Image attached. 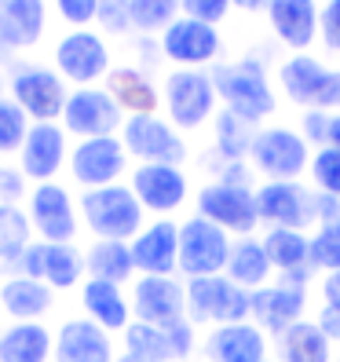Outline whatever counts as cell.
<instances>
[{"label":"cell","instance_id":"cell-1","mask_svg":"<svg viewBox=\"0 0 340 362\" xmlns=\"http://www.w3.org/2000/svg\"><path fill=\"white\" fill-rule=\"evenodd\" d=\"M212 81H216V95L223 103V110L238 114L249 124H260L279 110V92L271 84L267 62L264 59H230L212 66Z\"/></svg>","mask_w":340,"mask_h":362},{"label":"cell","instance_id":"cell-2","mask_svg":"<svg viewBox=\"0 0 340 362\" xmlns=\"http://www.w3.org/2000/svg\"><path fill=\"white\" fill-rule=\"evenodd\" d=\"M77 209H81V223L92 230V238L132 242L146 227V209L139 205L129 180L110 183V187H95V190H81Z\"/></svg>","mask_w":340,"mask_h":362},{"label":"cell","instance_id":"cell-3","mask_svg":"<svg viewBox=\"0 0 340 362\" xmlns=\"http://www.w3.org/2000/svg\"><path fill=\"white\" fill-rule=\"evenodd\" d=\"M274 81H279L282 95L300 110H340V66H329L311 52L286 55L274 70Z\"/></svg>","mask_w":340,"mask_h":362},{"label":"cell","instance_id":"cell-4","mask_svg":"<svg viewBox=\"0 0 340 362\" xmlns=\"http://www.w3.org/2000/svg\"><path fill=\"white\" fill-rule=\"evenodd\" d=\"M216 81L212 70H168L161 81V106L165 117L176 124L180 132H198L216 117Z\"/></svg>","mask_w":340,"mask_h":362},{"label":"cell","instance_id":"cell-5","mask_svg":"<svg viewBox=\"0 0 340 362\" xmlns=\"http://www.w3.org/2000/svg\"><path fill=\"white\" fill-rule=\"evenodd\" d=\"M315 146L293 124H260L249 146V165L260 180H304Z\"/></svg>","mask_w":340,"mask_h":362},{"label":"cell","instance_id":"cell-6","mask_svg":"<svg viewBox=\"0 0 340 362\" xmlns=\"http://www.w3.org/2000/svg\"><path fill=\"white\" fill-rule=\"evenodd\" d=\"M52 66L74 88H92L114 70L110 40L99 30H66L52 48Z\"/></svg>","mask_w":340,"mask_h":362},{"label":"cell","instance_id":"cell-7","mask_svg":"<svg viewBox=\"0 0 340 362\" xmlns=\"http://www.w3.org/2000/svg\"><path fill=\"white\" fill-rule=\"evenodd\" d=\"M187 282V318L194 326H230L249 322L252 315V293L235 286L227 274H209V279H183Z\"/></svg>","mask_w":340,"mask_h":362},{"label":"cell","instance_id":"cell-8","mask_svg":"<svg viewBox=\"0 0 340 362\" xmlns=\"http://www.w3.org/2000/svg\"><path fill=\"white\" fill-rule=\"evenodd\" d=\"M194 212L205 216L209 223L223 227L230 238H249L260 227L257 212V194L249 183H227V180H209L198 187Z\"/></svg>","mask_w":340,"mask_h":362},{"label":"cell","instance_id":"cell-9","mask_svg":"<svg viewBox=\"0 0 340 362\" xmlns=\"http://www.w3.org/2000/svg\"><path fill=\"white\" fill-rule=\"evenodd\" d=\"M252 194H257V212L264 227H318V194L304 180H260Z\"/></svg>","mask_w":340,"mask_h":362},{"label":"cell","instance_id":"cell-10","mask_svg":"<svg viewBox=\"0 0 340 362\" xmlns=\"http://www.w3.org/2000/svg\"><path fill=\"white\" fill-rule=\"evenodd\" d=\"M66 95L70 84L55 74V66H45V62H18L8 74V99L23 106L30 121H59Z\"/></svg>","mask_w":340,"mask_h":362},{"label":"cell","instance_id":"cell-11","mask_svg":"<svg viewBox=\"0 0 340 362\" xmlns=\"http://www.w3.org/2000/svg\"><path fill=\"white\" fill-rule=\"evenodd\" d=\"M121 143L136 165H183L190 146L183 132L161 114L146 117H124L121 124Z\"/></svg>","mask_w":340,"mask_h":362},{"label":"cell","instance_id":"cell-12","mask_svg":"<svg viewBox=\"0 0 340 362\" xmlns=\"http://www.w3.org/2000/svg\"><path fill=\"white\" fill-rule=\"evenodd\" d=\"M230 245H235V238L223 227L198 216V212L180 220V274L183 279L223 274L227 260H230Z\"/></svg>","mask_w":340,"mask_h":362},{"label":"cell","instance_id":"cell-13","mask_svg":"<svg viewBox=\"0 0 340 362\" xmlns=\"http://www.w3.org/2000/svg\"><path fill=\"white\" fill-rule=\"evenodd\" d=\"M165 62L176 70H212L223 62V33L220 26H209L201 18L180 15L172 26L161 33Z\"/></svg>","mask_w":340,"mask_h":362},{"label":"cell","instance_id":"cell-14","mask_svg":"<svg viewBox=\"0 0 340 362\" xmlns=\"http://www.w3.org/2000/svg\"><path fill=\"white\" fill-rule=\"evenodd\" d=\"M26 216L33 227V238L40 242H74L81 227V209L66 183H33L26 194Z\"/></svg>","mask_w":340,"mask_h":362},{"label":"cell","instance_id":"cell-15","mask_svg":"<svg viewBox=\"0 0 340 362\" xmlns=\"http://www.w3.org/2000/svg\"><path fill=\"white\" fill-rule=\"evenodd\" d=\"M129 151H124L121 136H95V139H77L70 146V165L66 173L81 190L110 187L121 183L129 173Z\"/></svg>","mask_w":340,"mask_h":362},{"label":"cell","instance_id":"cell-16","mask_svg":"<svg viewBox=\"0 0 340 362\" xmlns=\"http://www.w3.org/2000/svg\"><path fill=\"white\" fill-rule=\"evenodd\" d=\"M59 124L74 139H95V136H121L124 110L114 103V95L92 84V88H70L66 106H62Z\"/></svg>","mask_w":340,"mask_h":362},{"label":"cell","instance_id":"cell-17","mask_svg":"<svg viewBox=\"0 0 340 362\" xmlns=\"http://www.w3.org/2000/svg\"><path fill=\"white\" fill-rule=\"evenodd\" d=\"M70 132L59 121H33L18 151V173L26 183H52L70 165Z\"/></svg>","mask_w":340,"mask_h":362},{"label":"cell","instance_id":"cell-18","mask_svg":"<svg viewBox=\"0 0 340 362\" xmlns=\"http://www.w3.org/2000/svg\"><path fill=\"white\" fill-rule=\"evenodd\" d=\"M129 300H132L136 322L165 329L187 318V282L180 274H136Z\"/></svg>","mask_w":340,"mask_h":362},{"label":"cell","instance_id":"cell-19","mask_svg":"<svg viewBox=\"0 0 340 362\" xmlns=\"http://www.w3.org/2000/svg\"><path fill=\"white\" fill-rule=\"evenodd\" d=\"M18 274L40 279L52 289H74L88 279V271H84V252L74 242H40V238H33L26 245Z\"/></svg>","mask_w":340,"mask_h":362},{"label":"cell","instance_id":"cell-20","mask_svg":"<svg viewBox=\"0 0 340 362\" xmlns=\"http://www.w3.org/2000/svg\"><path fill=\"white\" fill-rule=\"evenodd\" d=\"M129 187L136 190L139 205L154 220L172 216L190 198V180L183 173V165H136L129 173Z\"/></svg>","mask_w":340,"mask_h":362},{"label":"cell","instance_id":"cell-21","mask_svg":"<svg viewBox=\"0 0 340 362\" xmlns=\"http://www.w3.org/2000/svg\"><path fill=\"white\" fill-rule=\"evenodd\" d=\"M304 311H307V286L274 279L271 286L252 293V315H249V322H257L267 337H282L289 326L300 322Z\"/></svg>","mask_w":340,"mask_h":362},{"label":"cell","instance_id":"cell-22","mask_svg":"<svg viewBox=\"0 0 340 362\" xmlns=\"http://www.w3.org/2000/svg\"><path fill=\"white\" fill-rule=\"evenodd\" d=\"M129 245L136 274H180V223L172 216L151 220Z\"/></svg>","mask_w":340,"mask_h":362},{"label":"cell","instance_id":"cell-23","mask_svg":"<svg viewBox=\"0 0 340 362\" xmlns=\"http://www.w3.org/2000/svg\"><path fill=\"white\" fill-rule=\"evenodd\" d=\"M318 8H322L318 0H271L264 11L271 37L293 55L307 52L311 45H318Z\"/></svg>","mask_w":340,"mask_h":362},{"label":"cell","instance_id":"cell-24","mask_svg":"<svg viewBox=\"0 0 340 362\" xmlns=\"http://www.w3.org/2000/svg\"><path fill=\"white\" fill-rule=\"evenodd\" d=\"M260 242L267 249L274 279H286V282H296V286H311L315 267H311V234L307 230L267 227Z\"/></svg>","mask_w":340,"mask_h":362},{"label":"cell","instance_id":"cell-25","mask_svg":"<svg viewBox=\"0 0 340 362\" xmlns=\"http://www.w3.org/2000/svg\"><path fill=\"white\" fill-rule=\"evenodd\" d=\"M209 362H267L271 340L257 322H230L212 326L201 344Z\"/></svg>","mask_w":340,"mask_h":362},{"label":"cell","instance_id":"cell-26","mask_svg":"<svg viewBox=\"0 0 340 362\" xmlns=\"http://www.w3.org/2000/svg\"><path fill=\"white\" fill-rule=\"evenodd\" d=\"M102 88L114 95V103L124 110V117H146L161 110V84L139 70L136 62H114V70L106 74Z\"/></svg>","mask_w":340,"mask_h":362},{"label":"cell","instance_id":"cell-27","mask_svg":"<svg viewBox=\"0 0 340 362\" xmlns=\"http://www.w3.org/2000/svg\"><path fill=\"white\" fill-rule=\"evenodd\" d=\"M114 337L92 318H66L55 329V362H114Z\"/></svg>","mask_w":340,"mask_h":362},{"label":"cell","instance_id":"cell-28","mask_svg":"<svg viewBox=\"0 0 340 362\" xmlns=\"http://www.w3.org/2000/svg\"><path fill=\"white\" fill-rule=\"evenodd\" d=\"M81 308H84V318H92V322L102 326L110 337L124 333L136 322L129 293H124V286H114V282L84 279L81 282Z\"/></svg>","mask_w":340,"mask_h":362},{"label":"cell","instance_id":"cell-29","mask_svg":"<svg viewBox=\"0 0 340 362\" xmlns=\"http://www.w3.org/2000/svg\"><path fill=\"white\" fill-rule=\"evenodd\" d=\"M48 30V0H0V37L15 52H30Z\"/></svg>","mask_w":340,"mask_h":362},{"label":"cell","instance_id":"cell-30","mask_svg":"<svg viewBox=\"0 0 340 362\" xmlns=\"http://www.w3.org/2000/svg\"><path fill=\"white\" fill-rule=\"evenodd\" d=\"M0 308L11 322H40L55 308V289L30 274H8L0 282Z\"/></svg>","mask_w":340,"mask_h":362},{"label":"cell","instance_id":"cell-31","mask_svg":"<svg viewBox=\"0 0 340 362\" xmlns=\"http://www.w3.org/2000/svg\"><path fill=\"white\" fill-rule=\"evenodd\" d=\"M0 362H55V333L40 322H11L0 329Z\"/></svg>","mask_w":340,"mask_h":362},{"label":"cell","instance_id":"cell-32","mask_svg":"<svg viewBox=\"0 0 340 362\" xmlns=\"http://www.w3.org/2000/svg\"><path fill=\"white\" fill-rule=\"evenodd\" d=\"M223 274L235 286L249 289V293H257V289H264V286L274 282V267H271L267 249H264V242L257 238V234H249V238H235Z\"/></svg>","mask_w":340,"mask_h":362},{"label":"cell","instance_id":"cell-33","mask_svg":"<svg viewBox=\"0 0 340 362\" xmlns=\"http://www.w3.org/2000/svg\"><path fill=\"white\" fill-rule=\"evenodd\" d=\"M274 355H279V362H333L336 358L329 337L318 329L315 318H300L282 337H274Z\"/></svg>","mask_w":340,"mask_h":362},{"label":"cell","instance_id":"cell-34","mask_svg":"<svg viewBox=\"0 0 340 362\" xmlns=\"http://www.w3.org/2000/svg\"><path fill=\"white\" fill-rule=\"evenodd\" d=\"M84 271H88V279H99V282H114V286H124L129 279H136L132 245H129V242L95 238L88 249H84Z\"/></svg>","mask_w":340,"mask_h":362},{"label":"cell","instance_id":"cell-35","mask_svg":"<svg viewBox=\"0 0 340 362\" xmlns=\"http://www.w3.org/2000/svg\"><path fill=\"white\" fill-rule=\"evenodd\" d=\"M33 242V227L23 205H0V274H18L23 252Z\"/></svg>","mask_w":340,"mask_h":362},{"label":"cell","instance_id":"cell-36","mask_svg":"<svg viewBox=\"0 0 340 362\" xmlns=\"http://www.w3.org/2000/svg\"><path fill=\"white\" fill-rule=\"evenodd\" d=\"M252 136H257V124L242 121L238 114L220 110L212 117V154L220 161H249Z\"/></svg>","mask_w":340,"mask_h":362},{"label":"cell","instance_id":"cell-37","mask_svg":"<svg viewBox=\"0 0 340 362\" xmlns=\"http://www.w3.org/2000/svg\"><path fill=\"white\" fill-rule=\"evenodd\" d=\"M114 362H172V351H168L165 333L158 326L132 322L121 333V351Z\"/></svg>","mask_w":340,"mask_h":362},{"label":"cell","instance_id":"cell-38","mask_svg":"<svg viewBox=\"0 0 340 362\" xmlns=\"http://www.w3.org/2000/svg\"><path fill=\"white\" fill-rule=\"evenodd\" d=\"M132 8V33L161 37L180 18V0H129Z\"/></svg>","mask_w":340,"mask_h":362},{"label":"cell","instance_id":"cell-39","mask_svg":"<svg viewBox=\"0 0 340 362\" xmlns=\"http://www.w3.org/2000/svg\"><path fill=\"white\" fill-rule=\"evenodd\" d=\"M307 180L315 194L322 198H340V151L336 146H318L307 165Z\"/></svg>","mask_w":340,"mask_h":362},{"label":"cell","instance_id":"cell-40","mask_svg":"<svg viewBox=\"0 0 340 362\" xmlns=\"http://www.w3.org/2000/svg\"><path fill=\"white\" fill-rule=\"evenodd\" d=\"M30 117L23 114V106H18L15 99H0V158H18V151H23L26 143V132H30Z\"/></svg>","mask_w":340,"mask_h":362},{"label":"cell","instance_id":"cell-41","mask_svg":"<svg viewBox=\"0 0 340 362\" xmlns=\"http://www.w3.org/2000/svg\"><path fill=\"white\" fill-rule=\"evenodd\" d=\"M311 267L315 271H340V223H318L311 234Z\"/></svg>","mask_w":340,"mask_h":362},{"label":"cell","instance_id":"cell-42","mask_svg":"<svg viewBox=\"0 0 340 362\" xmlns=\"http://www.w3.org/2000/svg\"><path fill=\"white\" fill-rule=\"evenodd\" d=\"M99 33L110 37H129L132 33V8L129 0H99V15H95Z\"/></svg>","mask_w":340,"mask_h":362},{"label":"cell","instance_id":"cell-43","mask_svg":"<svg viewBox=\"0 0 340 362\" xmlns=\"http://www.w3.org/2000/svg\"><path fill=\"white\" fill-rule=\"evenodd\" d=\"M55 15L66 23L70 30H92L95 15H99V0H52Z\"/></svg>","mask_w":340,"mask_h":362},{"label":"cell","instance_id":"cell-44","mask_svg":"<svg viewBox=\"0 0 340 362\" xmlns=\"http://www.w3.org/2000/svg\"><path fill=\"white\" fill-rule=\"evenodd\" d=\"M318 45L340 55V0H322L318 8Z\"/></svg>","mask_w":340,"mask_h":362},{"label":"cell","instance_id":"cell-45","mask_svg":"<svg viewBox=\"0 0 340 362\" xmlns=\"http://www.w3.org/2000/svg\"><path fill=\"white\" fill-rule=\"evenodd\" d=\"M161 333H165L168 351H172V362H183V358L194 355V322H190V318H180V322L165 326Z\"/></svg>","mask_w":340,"mask_h":362},{"label":"cell","instance_id":"cell-46","mask_svg":"<svg viewBox=\"0 0 340 362\" xmlns=\"http://www.w3.org/2000/svg\"><path fill=\"white\" fill-rule=\"evenodd\" d=\"M230 11H235L230 0H180V15L201 18V23H209V26H220Z\"/></svg>","mask_w":340,"mask_h":362},{"label":"cell","instance_id":"cell-47","mask_svg":"<svg viewBox=\"0 0 340 362\" xmlns=\"http://www.w3.org/2000/svg\"><path fill=\"white\" fill-rule=\"evenodd\" d=\"M26 176L18 173V165H8L0 158V205H18L26 202Z\"/></svg>","mask_w":340,"mask_h":362},{"label":"cell","instance_id":"cell-48","mask_svg":"<svg viewBox=\"0 0 340 362\" xmlns=\"http://www.w3.org/2000/svg\"><path fill=\"white\" fill-rule=\"evenodd\" d=\"M329 117L333 114H326V110H304L300 114V124H296V129H300V136L315 146H326V139H329Z\"/></svg>","mask_w":340,"mask_h":362},{"label":"cell","instance_id":"cell-49","mask_svg":"<svg viewBox=\"0 0 340 362\" xmlns=\"http://www.w3.org/2000/svg\"><path fill=\"white\" fill-rule=\"evenodd\" d=\"M315 322H318V329L329 337V344H340V308L322 304V308H318V315H315Z\"/></svg>","mask_w":340,"mask_h":362},{"label":"cell","instance_id":"cell-50","mask_svg":"<svg viewBox=\"0 0 340 362\" xmlns=\"http://www.w3.org/2000/svg\"><path fill=\"white\" fill-rule=\"evenodd\" d=\"M322 304H333V308H340V271H329V274H322Z\"/></svg>","mask_w":340,"mask_h":362},{"label":"cell","instance_id":"cell-51","mask_svg":"<svg viewBox=\"0 0 340 362\" xmlns=\"http://www.w3.org/2000/svg\"><path fill=\"white\" fill-rule=\"evenodd\" d=\"M267 4H271V0H230V8H238L245 15H264Z\"/></svg>","mask_w":340,"mask_h":362},{"label":"cell","instance_id":"cell-52","mask_svg":"<svg viewBox=\"0 0 340 362\" xmlns=\"http://www.w3.org/2000/svg\"><path fill=\"white\" fill-rule=\"evenodd\" d=\"M326 146H336V151H340V110L329 117V139H326Z\"/></svg>","mask_w":340,"mask_h":362},{"label":"cell","instance_id":"cell-53","mask_svg":"<svg viewBox=\"0 0 340 362\" xmlns=\"http://www.w3.org/2000/svg\"><path fill=\"white\" fill-rule=\"evenodd\" d=\"M11 62H15V48L0 37V66H11Z\"/></svg>","mask_w":340,"mask_h":362},{"label":"cell","instance_id":"cell-54","mask_svg":"<svg viewBox=\"0 0 340 362\" xmlns=\"http://www.w3.org/2000/svg\"><path fill=\"white\" fill-rule=\"evenodd\" d=\"M4 95H8V70L0 66V99H4Z\"/></svg>","mask_w":340,"mask_h":362},{"label":"cell","instance_id":"cell-55","mask_svg":"<svg viewBox=\"0 0 340 362\" xmlns=\"http://www.w3.org/2000/svg\"><path fill=\"white\" fill-rule=\"evenodd\" d=\"M333 362H340V355H336V358H333Z\"/></svg>","mask_w":340,"mask_h":362},{"label":"cell","instance_id":"cell-56","mask_svg":"<svg viewBox=\"0 0 340 362\" xmlns=\"http://www.w3.org/2000/svg\"><path fill=\"white\" fill-rule=\"evenodd\" d=\"M267 362H271V358H267Z\"/></svg>","mask_w":340,"mask_h":362}]
</instances>
